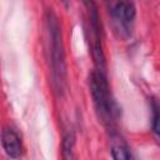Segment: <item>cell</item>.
<instances>
[{"instance_id":"cell-1","label":"cell","mask_w":160,"mask_h":160,"mask_svg":"<svg viewBox=\"0 0 160 160\" xmlns=\"http://www.w3.org/2000/svg\"><path fill=\"white\" fill-rule=\"evenodd\" d=\"M45 22L49 34V51H50L52 84L58 91H64L66 85V62H65L61 28L56 15L51 10L46 11Z\"/></svg>"},{"instance_id":"cell-2","label":"cell","mask_w":160,"mask_h":160,"mask_svg":"<svg viewBox=\"0 0 160 160\" xmlns=\"http://www.w3.org/2000/svg\"><path fill=\"white\" fill-rule=\"evenodd\" d=\"M89 89L91 92L92 102L101 122L111 129L112 122L118 116V108L111 98L109 84L106 80V74L92 70L89 76Z\"/></svg>"},{"instance_id":"cell-3","label":"cell","mask_w":160,"mask_h":160,"mask_svg":"<svg viewBox=\"0 0 160 160\" xmlns=\"http://www.w3.org/2000/svg\"><path fill=\"white\" fill-rule=\"evenodd\" d=\"M82 2L88 14L89 32L91 36V54L95 64V70L106 74V61L101 42V26L98 5L95 0H82Z\"/></svg>"},{"instance_id":"cell-4","label":"cell","mask_w":160,"mask_h":160,"mask_svg":"<svg viewBox=\"0 0 160 160\" xmlns=\"http://www.w3.org/2000/svg\"><path fill=\"white\" fill-rule=\"evenodd\" d=\"M109 12L111 14V18L114 20L115 29L125 36L130 35L131 24L134 22L136 15L135 4L131 0H121Z\"/></svg>"},{"instance_id":"cell-5","label":"cell","mask_w":160,"mask_h":160,"mask_svg":"<svg viewBox=\"0 0 160 160\" xmlns=\"http://www.w3.org/2000/svg\"><path fill=\"white\" fill-rule=\"evenodd\" d=\"M1 145L4 151L10 158H19L22 154V145L20 136L11 128H5L1 131Z\"/></svg>"},{"instance_id":"cell-6","label":"cell","mask_w":160,"mask_h":160,"mask_svg":"<svg viewBox=\"0 0 160 160\" xmlns=\"http://www.w3.org/2000/svg\"><path fill=\"white\" fill-rule=\"evenodd\" d=\"M110 149L111 156L116 160H128L131 159V151L126 141L118 132L112 131L110 135Z\"/></svg>"},{"instance_id":"cell-7","label":"cell","mask_w":160,"mask_h":160,"mask_svg":"<svg viewBox=\"0 0 160 160\" xmlns=\"http://www.w3.org/2000/svg\"><path fill=\"white\" fill-rule=\"evenodd\" d=\"M74 146H75V135L72 131H68L64 135L61 144V152L64 159L69 160L74 158Z\"/></svg>"},{"instance_id":"cell-8","label":"cell","mask_w":160,"mask_h":160,"mask_svg":"<svg viewBox=\"0 0 160 160\" xmlns=\"http://www.w3.org/2000/svg\"><path fill=\"white\" fill-rule=\"evenodd\" d=\"M151 128L155 136H159V105L155 99H151Z\"/></svg>"},{"instance_id":"cell-9","label":"cell","mask_w":160,"mask_h":160,"mask_svg":"<svg viewBox=\"0 0 160 160\" xmlns=\"http://www.w3.org/2000/svg\"><path fill=\"white\" fill-rule=\"evenodd\" d=\"M105 1V4H106V8H108V10L110 11L115 5H118L121 0H104Z\"/></svg>"},{"instance_id":"cell-10","label":"cell","mask_w":160,"mask_h":160,"mask_svg":"<svg viewBox=\"0 0 160 160\" xmlns=\"http://www.w3.org/2000/svg\"><path fill=\"white\" fill-rule=\"evenodd\" d=\"M60 1H61L66 8H68V6H69V4H70V0H60Z\"/></svg>"}]
</instances>
